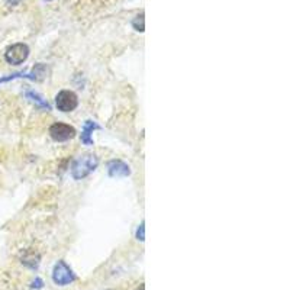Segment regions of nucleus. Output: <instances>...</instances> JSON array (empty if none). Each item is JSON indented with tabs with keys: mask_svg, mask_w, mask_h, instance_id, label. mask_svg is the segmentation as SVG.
Segmentation results:
<instances>
[{
	"mask_svg": "<svg viewBox=\"0 0 290 290\" xmlns=\"http://www.w3.org/2000/svg\"><path fill=\"white\" fill-rule=\"evenodd\" d=\"M99 160L95 154H83L71 164V176L74 180H83L96 170Z\"/></svg>",
	"mask_w": 290,
	"mask_h": 290,
	"instance_id": "obj_1",
	"label": "nucleus"
},
{
	"mask_svg": "<svg viewBox=\"0 0 290 290\" xmlns=\"http://www.w3.org/2000/svg\"><path fill=\"white\" fill-rule=\"evenodd\" d=\"M28 57H29V47L26 44H22V42L10 45L5 52V60L12 65L24 64L25 61L28 60Z\"/></svg>",
	"mask_w": 290,
	"mask_h": 290,
	"instance_id": "obj_2",
	"label": "nucleus"
},
{
	"mask_svg": "<svg viewBox=\"0 0 290 290\" xmlns=\"http://www.w3.org/2000/svg\"><path fill=\"white\" fill-rule=\"evenodd\" d=\"M52 280L57 286H67V284H70L76 280V274L72 273L71 268L67 266V263L61 260L54 266Z\"/></svg>",
	"mask_w": 290,
	"mask_h": 290,
	"instance_id": "obj_3",
	"label": "nucleus"
},
{
	"mask_svg": "<svg viewBox=\"0 0 290 290\" xmlns=\"http://www.w3.org/2000/svg\"><path fill=\"white\" fill-rule=\"evenodd\" d=\"M56 105L61 112H72L79 106V97L71 90H61L56 96Z\"/></svg>",
	"mask_w": 290,
	"mask_h": 290,
	"instance_id": "obj_4",
	"label": "nucleus"
},
{
	"mask_svg": "<svg viewBox=\"0 0 290 290\" xmlns=\"http://www.w3.org/2000/svg\"><path fill=\"white\" fill-rule=\"evenodd\" d=\"M76 129L67 125V123H61V122H57L54 125H51L49 128V137L52 138L57 142H64L68 139H72L76 137Z\"/></svg>",
	"mask_w": 290,
	"mask_h": 290,
	"instance_id": "obj_5",
	"label": "nucleus"
},
{
	"mask_svg": "<svg viewBox=\"0 0 290 290\" xmlns=\"http://www.w3.org/2000/svg\"><path fill=\"white\" fill-rule=\"evenodd\" d=\"M107 173L111 177L115 178L128 177L131 174V167L121 160H112V161L107 162Z\"/></svg>",
	"mask_w": 290,
	"mask_h": 290,
	"instance_id": "obj_6",
	"label": "nucleus"
},
{
	"mask_svg": "<svg viewBox=\"0 0 290 290\" xmlns=\"http://www.w3.org/2000/svg\"><path fill=\"white\" fill-rule=\"evenodd\" d=\"M96 129H100V126L97 125L96 122L86 121L84 128H83V132H81V142L89 145V147L95 144V141H93V138H92V134H93V131H96Z\"/></svg>",
	"mask_w": 290,
	"mask_h": 290,
	"instance_id": "obj_7",
	"label": "nucleus"
},
{
	"mask_svg": "<svg viewBox=\"0 0 290 290\" xmlns=\"http://www.w3.org/2000/svg\"><path fill=\"white\" fill-rule=\"evenodd\" d=\"M25 96H26V99H28L29 102L35 103V105L38 106V107H41V109H44V111H51V106H49L48 102L41 96L38 92H35V90H26V92H25Z\"/></svg>",
	"mask_w": 290,
	"mask_h": 290,
	"instance_id": "obj_8",
	"label": "nucleus"
},
{
	"mask_svg": "<svg viewBox=\"0 0 290 290\" xmlns=\"http://www.w3.org/2000/svg\"><path fill=\"white\" fill-rule=\"evenodd\" d=\"M22 264L32 268V270H37L40 266V256L33 251H26L22 256Z\"/></svg>",
	"mask_w": 290,
	"mask_h": 290,
	"instance_id": "obj_9",
	"label": "nucleus"
},
{
	"mask_svg": "<svg viewBox=\"0 0 290 290\" xmlns=\"http://www.w3.org/2000/svg\"><path fill=\"white\" fill-rule=\"evenodd\" d=\"M32 72L33 76H35V80H44V79L48 76L49 72L48 65L42 64V63H38V64L32 68Z\"/></svg>",
	"mask_w": 290,
	"mask_h": 290,
	"instance_id": "obj_10",
	"label": "nucleus"
},
{
	"mask_svg": "<svg viewBox=\"0 0 290 290\" xmlns=\"http://www.w3.org/2000/svg\"><path fill=\"white\" fill-rule=\"evenodd\" d=\"M132 26H134V29H135V31H138V32H144V31H145L144 13H141V15H137V16L134 17V21H132Z\"/></svg>",
	"mask_w": 290,
	"mask_h": 290,
	"instance_id": "obj_11",
	"label": "nucleus"
},
{
	"mask_svg": "<svg viewBox=\"0 0 290 290\" xmlns=\"http://www.w3.org/2000/svg\"><path fill=\"white\" fill-rule=\"evenodd\" d=\"M144 231H145L144 222H141V225L138 226V229H137V240H138V241H144V240H145Z\"/></svg>",
	"mask_w": 290,
	"mask_h": 290,
	"instance_id": "obj_12",
	"label": "nucleus"
},
{
	"mask_svg": "<svg viewBox=\"0 0 290 290\" xmlns=\"http://www.w3.org/2000/svg\"><path fill=\"white\" fill-rule=\"evenodd\" d=\"M32 287H35V289H41V287H42V280H41L40 277H37V279L33 280Z\"/></svg>",
	"mask_w": 290,
	"mask_h": 290,
	"instance_id": "obj_13",
	"label": "nucleus"
},
{
	"mask_svg": "<svg viewBox=\"0 0 290 290\" xmlns=\"http://www.w3.org/2000/svg\"><path fill=\"white\" fill-rule=\"evenodd\" d=\"M6 3H8L9 6H17L22 0H5Z\"/></svg>",
	"mask_w": 290,
	"mask_h": 290,
	"instance_id": "obj_14",
	"label": "nucleus"
}]
</instances>
